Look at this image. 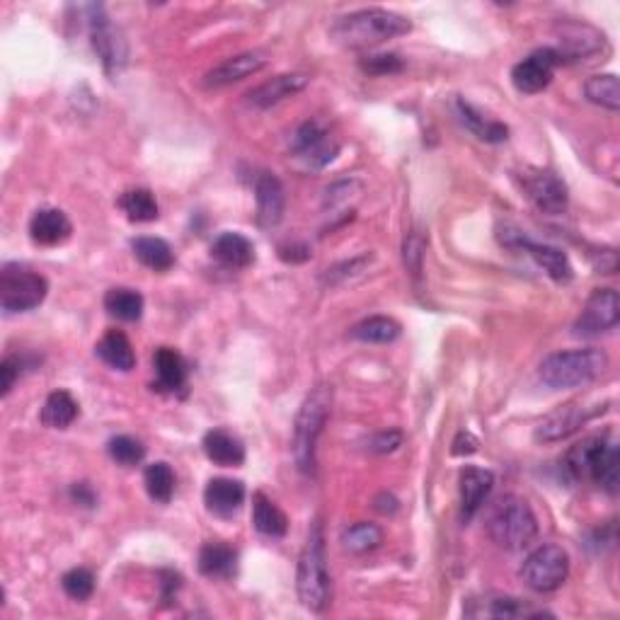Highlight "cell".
Masks as SVG:
<instances>
[{"label":"cell","instance_id":"2","mask_svg":"<svg viewBox=\"0 0 620 620\" xmlns=\"http://www.w3.org/2000/svg\"><path fill=\"white\" fill-rule=\"evenodd\" d=\"M412 30V22L407 17L390 13L383 8H366L337 17L332 25V39L347 49H373L388 39L403 37Z\"/></svg>","mask_w":620,"mask_h":620},{"label":"cell","instance_id":"28","mask_svg":"<svg viewBox=\"0 0 620 620\" xmlns=\"http://www.w3.org/2000/svg\"><path fill=\"white\" fill-rule=\"evenodd\" d=\"M252 521H255L257 531L267 538H284L286 531H289L286 514L262 492L252 497Z\"/></svg>","mask_w":620,"mask_h":620},{"label":"cell","instance_id":"11","mask_svg":"<svg viewBox=\"0 0 620 620\" xmlns=\"http://www.w3.org/2000/svg\"><path fill=\"white\" fill-rule=\"evenodd\" d=\"M620 320V298L618 291L613 289H596L589 296L587 306H584L582 315L574 323V332L582 337L604 335V332L613 330Z\"/></svg>","mask_w":620,"mask_h":620},{"label":"cell","instance_id":"33","mask_svg":"<svg viewBox=\"0 0 620 620\" xmlns=\"http://www.w3.org/2000/svg\"><path fill=\"white\" fill-rule=\"evenodd\" d=\"M349 337L366 344H390L400 337V325L386 315H373L349 330Z\"/></svg>","mask_w":620,"mask_h":620},{"label":"cell","instance_id":"35","mask_svg":"<svg viewBox=\"0 0 620 620\" xmlns=\"http://www.w3.org/2000/svg\"><path fill=\"white\" fill-rule=\"evenodd\" d=\"M584 95H587V100L594 102V105L611 109V112H618L620 109L618 76H613V73L591 76L587 83H584Z\"/></svg>","mask_w":620,"mask_h":620},{"label":"cell","instance_id":"27","mask_svg":"<svg viewBox=\"0 0 620 620\" xmlns=\"http://www.w3.org/2000/svg\"><path fill=\"white\" fill-rule=\"evenodd\" d=\"M456 109H458V117H461V122L468 126L470 131H473L475 136L487 143H502L509 139V129L504 126L502 122H497V119L487 117V114H482L480 109H475L470 102H465L463 97L456 102Z\"/></svg>","mask_w":620,"mask_h":620},{"label":"cell","instance_id":"7","mask_svg":"<svg viewBox=\"0 0 620 620\" xmlns=\"http://www.w3.org/2000/svg\"><path fill=\"white\" fill-rule=\"evenodd\" d=\"M49 284L42 274L20 264H3L0 269V306L5 313H27L42 306Z\"/></svg>","mask_w":620,"mask_h":620},{"label":"cell","instance_id":"10","mask_svg":"<svg viewBox=\"0 0 620 620\" xmlns=\"http://www.w3.org/2000/svg\"><path fill=\"white\" fill-rule=\"evenodd\" d=\"M291 153L301 160L306 168L320 170L330 165L340 155V143L330 134V129L323 122H306L298 126V131L291 139Z\"/></svg>","mask_w":620,"mask_h":620},{"label":"cell","instance_id":"18","mask_svg":"<svg viewBox=\"0 0 620 620\" xmlns=\"http://www.w3.org/2000/svg\"><path fill=\"white\" fill-rule=\"evenodd\" d=\"M468 616L473 618H536V616H550V613L541 611V608L528 606L526 601L516 599V596L507 594H487L485 599L470 601Z\"/></svg>","mask_w":620,"mask_h":620},{"label":"cell","instance_id":"22","mask_svg":"<svg viewBox=\"0 0 620 620\" xmlns=\"http://www.w3.org/2000/svg\"><path fill=\"white\" fill-rule=\"evenodd\" d=\"M206 509L216 516H233L245 502V485L233 478H214L204 490Z\"/></svg>","mask_w":620,"mask_h":620},{"label":"cell","instance_id":"41","mask_svg":"<svg viewBox=\"0 0 620 620\" xmlns=\"http://www.w3.org/2000/svg\"><path fill=\"white\" fill-rule=\"evenodd\" d=\"M361 68L371 76H390V73L403 71V61L395 54H378V56H366L361 61Z\"/></svg>","mask_w":620,"mask_h":620},{"label":"cell","instance_id":"30","mask_svg":"<svg viewBox=\"0 0 620 620\" xmlns=\"http://www.w3.org/2000/svg\"><path fill=\"white\" fill-rule=\"evenodd\" d=\"M155 373H158V383L163 390L177 393L187 386V366L185 359L170 347H160L153 357Z\"/></svg>","mask_w":620,"mask_h":620},{"label":"cell","instance_id":"31","mask_svg":"<svg viewBox=\"0 0 620 620\" xmlns=\"http://www.w3.org/2000/svg\"><path fill=\"white\" fill-rule=\"evenodd\" d=\"M131 250H134L136 260H139L143 267L153 269V272H168V269L175 264V252L163 238H136L131 243Z\"/></svg>","mask_w":620,"mask_h":620},{"label":"cell","instance_id":"42","mask_svg":"<svg viewBox=\"0 0 620 620\" xmlns=\"http://www.w3.org/2000/svg\"><path fill=\"white\" fill-rule=\"evenodd\" d=\"M424 238L419 233H410V238L405 240V264L412 274L422 272V260H424Z\"/></svg>","mask_w":620,"mask_h":620},{"label":"cell","instance_id":"5","mask_svg":"<svg viewBox=\"0 0 620 620\" xmlns=\"http://www.w3.org/2000/svg\"><path fill=\"white\" fill-rule=\"evenodd\" d=\"M608 369V357L601 349H570V352H555L543 359L538 376L545 386L562 390V388H579L596 381Z\"/></svg>","mask_w":620,"mask_h":620},{"label":"cell","instance_id":"14","mask_svg":"<svg viewBox=\"0 0 620 620\" xmlns=\"http://www.w3.org/2000/svg\"><path fill=\"white\" fill-rule=\"evenodd\" d=\"M524 189L531 199L533 206L543 214L558 216L565 214L567 204H570V194H567V185L560 180L555 172L536 170L528 172L524 177Z\"/></svg>","mask_w":620,"mask_h":620},{"label":"cell","instance_id":"21","mask_svg":"<svg viewBox=\"0 0 620 620\" xmlns=\"http://www.w3.org/2000/svg\"><path fill=\"white\" fill-rule=\"evenodd\" d=\"M587 417L589 415L584 412V407L565 405L560 407V410L550 412V415L538 424L533 436H536V441H541V444H558V441H565L567 436L579 432V427L587 422Z\"/></svg>","mask_w":620,"mask_h":620},{"label":"cell","instance_id":"49","mask_svg":"<svg viewBox=\"0 0 620 620\" xmlns=\"http://www.w3.org/2000/svg\"><path fill=\"white\" fill-rule=\"evenodd\" d=\"M71 497L76 499L78 504H83V507H93L95 504V492L90 490V485H85V482H78V485L71 487Z\"/></svg>","mask_w":620,"mask_h":620},{"label":"cell","instance_id":"16","mask_svg":"<svg viewBox=\"0 0 620 620\" xmlns=\"http://www.w3.org/2000/svg\"><path fill=\"white\" fill-rule=\"evenodd\" d=\"M560 59L570 56V59H584V56L596 54L604 49L606 37L599 30L587 25V22H560L558 25Z\"/></svg>","mask_w":620,"mask_h":620},{"label":"cell","instance_id":"38","mask_svg":"<svg viewBox=\"0 0 620 620\" xmlns=\"http://www.w3.org/2000/svg\"><path fill=\"white\" fill-rule=\"evenodd\" d=\"M143 482H146V490L151 499L160 504H168L175 492V473L168 463H151L143 473Z\"/></svg>","mask_w":620,"mask_h":620},{"label":"cell","instance_id":"40","mask_svg":"<svg viewBox=\"0 0 620 620\" xmlns=\"http://www.w3.org/2000/svg\"><path fill=\"white\" fill-rule=\"evenodd\" d=\"M61 587L68 596H71V599L85 601V599H90L95 591V574L90 570H85V567H76V570L63 574Z\"/></svg>","mask_w":620,"mask_h":620},{"label":"cell","instance_id":"4","mask_svg":"<svg viewBox=\"0 0 620 620\" xmlns=\"http://www.w3.org/2000/svg\"><path fill=\"white\" fill-rule=\"evenodd\" d=\"M330 405L332 390L327 386H318L306 395V400H303L301 410H298L296 415L291 451H294L296 468L306 475L315 470V449H318L320 434L325 432L327 417H330Z\"/></svg>","mask_w":620,"mask_h":620},{"label":"cell","instance_id":"17","mask_svg":"<svg viewBox=\"0 0 620 620\" xmlns=\"http://www.w3.org/2000/svg\"><path fill=\"white\" fill-rule=\"evenodd\" d=\"M495 490V475L485 468H475V465H468L463 468L461 473V521L468 524V521L475 519V514L480 512L482 504L487 502V497L492 495Z\"/></svg>","mask_w":620,"mask_h":620},{"label":"cell","instance_id":"45","mask_svg":"<svg viewBox=\"0 0 620 620\" xmlns=\"http://www.w3.org/2000/svg\"><path fill=\"white\" fill-rule=\"evenodd\" d=\"M400 444H403V434L400 432H383V434L373 436V439L369 441V449L373 453H393Z\"/></svg>","mask_w":620,"mask_h":620},{"label":"cell","instance_id":"8","mask_svg":"<svg viewBox=\"0 0 620 620\" xmlns=\"http://www.w3.org/2000/svg\"><path fill=\"white\" fill-rule=\"evenodd\" d=\"M567 574H570V558L560 545L553 543L533 550L521 567V579L526 582V587L538 591V594H550V591L560 589Z\"/></svg>","mask_w":620,"mask_h":620},{"label":"cell","instance_id":"46","mask_svg":"<svg viewBox=\"0 0 620 620\" xmlns=\"http://www.w3.org/2000/svg\"><path fill=\"white\" fill-rule=\"evenodd\" d=\"M279 257L286 262H306L310 257V248L303 243H291V245H281Z\"/></svg>","mask_w":620,"mask_h":620},{"label":"cell","instance_id":"1","mask_svg":"<svg viewBox=\"0 0 620 620\" xmlns=\"http://www.w3.org/2000/svg\"><path fill=\"white\" fill-rule=\"evenodd\" d=\"M562 470L574 482H594L596 487L616 495L620 485V449L608 434L589 436L574 444L562 458Z\"/></svg>","mask_w":620,"mask_h":620},{"label":"cell","instance_id":"25","mask_svg":"<svg viewBox=\"0 0 620 620\" xmlns=\"http://www.w3.org/2000/svg\"><path fill=\"white\" fill-rule=\"evenodd\" d=\"M204 453L211 463L223 465V468H238L245 463V446L233 434L223 429H211L204 436Z\"/></svg>","mask_w":620,"mask_h":620},{"label":"cell","instance_id":"47","mask_svg":"<svg viewBox=\"0 0 620 620\" xmlns=\"http://www.w3.org/2000/svg\"><path fill=\"white\" fill-rule=\"evenodd\" d=\"M0 373H3V395H8L15 386V378L20 373V364L13 357H5L0 364Z\"/></svg>","mask_w":620,"mask_h":620},{"label":"cell","instance_id":"12","mask_svg":"<svg viewBox=\"0 0 620 620\" xmlns=\"http://www.w3.org/2000/svg\"><path fill=\"white\" fill-rule=\"evenodd\" d=\"M502 243L512 250H521L526 252L528 257H533V262L538 267L545 269L550 279L555 281H570L574 277V269L570 257L565 252L553 248V245H541V243H533L531 238H526L521 231H507L502 235Z\"/></svg>","mask_w":620,"mask_h":620},{"label":"cell","instance_id":"32","mask_svg":"<svg viewBox=\"0 0 620 620\" xmlns=\"http://www.w3.org/2000/svg\"><path fill=\"white\" fill-rule=\"evenodd\" d=\"M78 417V403L68 390H54L42 407V422L51 429H68Z\"/></svg>","mask_w":620,"mask_h":620},{"label":"cell","instance_id":"36","mask_svg":"<svg viewBox=\"0 0 620 620\" xmlns=\"http://www.w3.org/2000/svg\"><path fill=\"white\" fill-rule=\"evenodd\" d=\"M342 543L349 553L354 555H364L376 550L378 545L383 543V531L381 526L369 524V521H359V524L349 526L347 531L342 533Z\"/></svg>","mask_w":620,"mask_h":620},{"label":"cell","instance_id":"43","mask_svg":"<svg viewBox=\"0 0 620 620\" xmlns=\"http://www.w3.org/2000/svg\"><path fill=\"white\" fill-rule=\"evenodd\" d=\"M359 182L357 180H344V182H337V185L327 187L325 192V206H330V209H335V206H340L347 202L349 197H352V192H359Z\"/></svg>","mask_w":620,"mask_h":620},{"label":"cell","instance_id":"23","mask_svg":"<svg viewBox=\"0 0 620 620\" xmlns=\"http://www.w3.org/2000/svg\"><path fill=\"white\" fill-rule=\"evenodd\" d=\"M73 226L61 209H39L30 221V235L37 245H61L71 238Z\"/></svg>","mask_w":620,"mask_h":620},{"label":"cell","instance_id":"29","mask_svg":"<svg viewBox=\"0 0 620 620\" xmlns=\"http://www.w3.org/2000/svg\"><path fill=\"white\" fill-rule=\"evenodd\" d=\"M97 357L117 371H131L136 366V354L131 349L129 337L119 330H109L95 347Z\"/></svg>","mask_w":620,"mask_h":620},{"label":"cell","instance_id":"9","mask_svg":"<svg viewBox=\"0 0 620 620\" xmlns=\"http://www.w3.org/2000/svg\"><path fill=\"white\" fill-rule=\"evenodd\" d=\"M90 42L107 76H119L129 61V47H126L122 30L109 20L105 8L100 5L90 8Z\"/></svg>","mask_w":620,"mask_h":620},{"label":"cell","instance_id":"13","mask_svg":"<svg viewBox=\"0 0 620 620\" xmlns=\"http://www.w3.org/2000/svg\"><path fill=\"white\" fill-rule=\"evenodd\" d=\"M560 54L555 49H538L531 56H526L524 61H519L512 68V83L519 93L524 95H536L541 93L553 80L555 68L560 63Z\"/></svg>","mask_w":620,"mask_h":620},{"label":"cell","instance_id":"6","mask_svg":"<svg viewBox=\"0 0 620 620\" xmlns=\"http://www.w3.org/2000/svg\"><path fill=\"white\" fill-rule=\"evenodd\" d=\"M487 533L499 548L524 550L538 536V519L526 499L507 495L492 507L487 519Z\"/></svg>","mask_w":620,"mask_h":620},{"label":"cell","instance_id":"44","mask_svg":"<svg viewBox=\"0 0 620 620\" xmlns=\"http://www.w3.org/2000/svg\"><path fill=\"white\" fill-rule=\"evenodd\" d=\"M371 262V255H364V257H357V260H352V262H344V264H340V267H332V269H327V281H330V284H337V281H344L347 277H352V274H359L361 269L366 267V264Z\"/></svg>","mask_w":620,"mask_h":620},{"label":"cell","instance_id":"15","mask_svg":"<svg viewBox=\"0 0 620 620\" xmlns=\"http://www.w3.org/2000/svg\"><path fill=\"white\" fill-rule=\"evenodd\" d=\"M267 54L262 51H245V54L231 56L218 66L211 68L204 76V88H226V85L238 83V80L255 76L267 66Z\"/></svg>","mask_w":620,"mask_h":620},{"label":"cell","instance_id":"34","mask_svg":"<svg viewBox=\"0 0 620 620\" xmlns=\"http://www.w3.org/2000/svg\"><path fill=\"white\" fill-rule=\"evenodd\" d=\"M105 308L117 320L136 323L143 315V296L134 289H109L105 294Z\"/></svg>","mask_w":620,"mask_h":620},{"label":"cell","instance_id":"3","mask_svg":"<svg viewBox=\"0 0 620 620\" xmlns=\"http://www.w3.org/2000/svg\"><path fill=\"white\" fill-rule=\"evenodd\" d=\"M296 589L301 604L313 613H323L332 596L330 570H327V553H325V533L320 521H313L310 526L306 545L298 555V572H296Z\"/></svg>","mask_w":620,"mask_h":620},{"label":"cell","instance_id":"37","mask_svg":"<svg viewBox=\"0 0 620 620\" xmlns=\"http://www.w3.org/2000/svg\"><path fill=\"white\" fill-rule=\"evenodd\" d=\"M119 206L129 216V221L148 223L158 218V202H155V197L148 189H129L119 199Z\"/></svg>","mask_w":620,"mask_h":620},{"label":"cell","instance_id":"26","mask_svg":"<svg viewBox=\"0 0 620 620\" xmlns=\"http://www.w3.org/2000/svg\"><path fill=\"white\" fill-rule=\"evenodd\" d=\"M238 567V553L226 543L209 541L199 550V572L209 579H228Z\"/></svg>","mask_w":620,"mask_h":620},{"label":"cell","instance_id":"48","mask_svg":"<svg viewBox=\"0 0 620 620\" xmlns=\"http://www.w3.org/2000/svg\"><path fill=\"white\" fill-rule=\"evenodd\" d=\"M478 439L470 432H461L453 441V456H470V453L478 451Z\"/></svg>","mask_w":620,"mask_h":620},{"label":"cell","instance_id":"24","mask_svg":"<svg viewBox=\"0 0 620 620\" xmlns=\"http://www.w3.org/2000/svg\"><path fill=\"white\" fill-rule=\"evenodd\" d=\"M211 255L228 269H245L255 262V245L240 233H221L211 245Z\"/></svg>","mask_w":620,"mask_h":620},{"label":"cell","instance_id":"19","mask_svg":"<svg viewBox=\"0 0 620 620\" xmlns=\"http://www.w3.org/2000/svg\"><path fill=\"white\" fill-rule=\"evenodd\" d=\"M308 83H310V78L306 76V73H284V76L267 80V83L257 85L255 90H250L248 102L257 109L274 107V105H279V102L289 100V97L301 93L303 88H308Z\"/></svg>","mask_w":620,"mask_h":620},{"label":"cell","instance_id":"20","mask_svg":"<svg viewBox=\"0 0 620 620\" xmlns=\"http://www.w3.org/2000/svg\"><path fill=\"white\" fill-rule=\"evenodd\" d=\"M255 194H257V221L264 228H272L284 218L286 209V194L284 185L279 182V177H274L272 172H262L255 182Z\"/></svg>","mask_w":620,"mask_h":620},{"label":"cell","instance_id":"39","mask_svg":"<svg viewBox=\"0 0 620 620\" xmlns=\"http://www.w3.org/2000/svg\"><path fill=\"white\" fill-rule=\"evenodd\" d=\"M107 453L114 463L131 468V465H139L143 458H146V446H143L139 439H134V436L122 434L109 439Z\"/></svg>","mask_w":620,"mask_h":620}]
</instances>
